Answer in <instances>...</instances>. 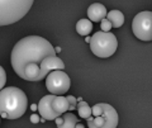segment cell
<instances>
[{
    "label": "cell",
    "mask_w": 152,
    "mask_h": 128,
    "mask_svg": "<svg viewBox=\"0 0 152 128\" xmlns=\"http://www.w3.org/2000/svg\"><path fill=\"white\" fill-rule=\"evenodd\" d=\"M50 56H56V51L48 41L39 36H28L13 47L12 67L19 78L27 81H41L45 78L39 65Z\"/></svg>",
    "instance_id": "6da1fadb"
},
{
    "label": "cell",
    "mask_w": 152,
    "mask_h": 128,
    "mask_svg": "<svg viewBox=\"0 0 152 128\" xmlns=\"http://www.w3.org/2000/svg\"><path fill=\"white\" fill-rule=\"evenodd\" d=\"M27 108L28 99L22 89L8 86L0 91V117L5 119H18L26 113Z\"/></svg>",
    "instance_id": "7a4b0ae2"
},
{
    "label": "cell",
    "mask_w": 152,
    "mask_h": 128,
    "mask_svg": "<svg viewBox=\"0 0 152 128\" xmlns=\"http://www.w3.org/2000/svg\"><path fill=\"white\" fill-rule=\"evenodd\" d=\"M86 121L89 128H117L119 118L110 104L98 103L91 108V117Z\"/></svg>",
    "instance_id": "3957f363"
},
{
    "label": "cell",
    "mask_w": 152,
    "mask_h": 128,
    "mask_svg": "<svg viewBox=\"0 0 152 128\" xmlns=\"http://www.w3.org/2000/svg\"><path fill=\"white\" fill-rule=\"evenodd\" d=\"M33 5L32 0L0 1V26H9L20 20Z\"/></svg>",
    "instance_id": "277c9868"
},
{
    "label": "cell",
    "mask_w": 152,
    "mask_h": 128,
    "mask_svg": "<svg viewBox=\"0 0 152 128\" xmlns=\"http://www.w3.org/2000/svg\"><path fill=\"white\" fill-rule=\"evenodd\" d=\"M118 48L117 37L110 32H96L90 39V50L96 57L107 59L115 53Z\"/></svg>",
    "instance_id": "5b68a950"
},
{
    "label": "cell",
    "mask_w": 152,
    "mask_h": 128,
    "mask_svg": "<svg viewBox=\"0 0 152 128\" xmlns=\"http://www.w3.org/2000/svg\"><path fill=\"white\" fill-rule=\"evenodd\" d=\"M70 86H71L70 78L65 71L61 70L52 71L46 78V88L52 95L62 97L64 94L69 91Z\"/></svg>",
    "instance_id": "8992f818"
},
{
    "label": "cell",
    "mask_w": 152,
    "mask_h": 128,
    "mask_svg": "<svg viewBox=\"0 0 152 128\" xmlns=\"http://www.w3.org/2000/svg\"><path fill=\"white\" fill-rule=\"evenodd\" d=\"M132 31L141 41H152V12H141L133 18Z\"/></svg>",
    "instance_id": "52a82bcc"
},
{
    "label": "cell",
    "mask_w": 152,
    "mask_h": 128,
    "mask_svg": "<svg viewBox=\"0 0 152 128\" xmlns=\"http://www.w3.org/2000/svg\"><path fill=\"white\" fill-rule=\"evenodd\" d=\"M56 95H46L43 97L38 103V113L42 116V118L46 121H55L56 118H58L60 116L57 114L53 109V99Z\"/></svg>",
    "instance_id": "ba28073f"
},
{
    "label": "cell",
    "mask_w": 152,
    "mask_h": 128,
    "mask_svg": "<svg viewBox=\"0 0 152 128\" xmlns=\"http://www.w3.org/2000/svg\"><path fill=\"white\" fill-rule=\"evenodd\" d=\"M39 69H41L42 76L46 78L50 72H52V71H56V70L64 71L65 64H64V61L60 57H57V56H50V57H46L43 61H42V64L39 65Z\"/></svg>",
    "instance_id": "9c48e42d"
},
{
    "label": "cell",
    "mask_w": 152,
    "mask_h": 128,
    "mask_svg": "<svg viewBox=\"0 0 152 128\" xmlns=\"http://www.w3.org/2000/svg\"><path fill=\"white\" fill-rule=\"evenodd\" d=\"M107 8L103 5V4H99V3H95L91 4L89 8H88V18L90 22H102L103 19L107 18Z\"/></svg>",
    "instance_id": "30bf717a"
},
{
    "label": "cell",
    "mask_w": 152,
    "mask_h": 128,
    "mask_svg": "<svg viewBox=\"0 0 152 128\" xmlns=\"http://www.w3.org/2000/svg\"><path fill=\"white\" fill-rule=\"evenodd\" d=\"M69 108H70V104H69L67 99H66L65 97H55V99H53V109L60 117L62 114H65V113H67Z\"/></svg>",
    "instance_id": "8fae6325"
},
{
    "label": "cell",
    "mask_w": 152,
    "mask_h": 128,
    "mask_svg": "<svg viewBox=\"0 0 152 128\" xmlns=\"http://www.w3.org/2000/svg\"><path fill=\"white\" fill-rule=\"evenodd\" d=\"M107 19L110 22L113 28H121L124 23V15L121 10H110L107 14Z\"/></svg>",
    "instance_id": "7c38bea8"
},
{
    "label": "cell",
    "mask_w": 152,
    "mask_h": 128,
    "mask_svg": "<svg viewBox=\"0 0 152 128\" xmlns=\"http://www.w3.org/2000/svg\"><path fill=\"white\" fill-rule=\"evenodd\" d=\"M93 31V23L90 22L86 18L84 19H80L77 23H76V32L79 33L80 36L88 37Z\"/></svg>",
    "instance_id": "4fadbf2b"
},
{
    "label": "cell",
    "mask_w": 152,
    "mask_h": 128,
    "mask_svg": "<svg viewBox=\"0 0 152 128\" xmlns=\"http://www.w3.org/2000/svg\"><path fill=\"white\" fill-rule=\"evenodd\" d=\"M61 117H62V122H61V124L57 126V128H76L79 119L76 118L75 114H72V113H65Z\"/></svg>",
    "instance_id": "5bb4252c"
},
{
    "label": "cell",
    "mask_w": 152,
    "mask_h": 128,
    "mask_svg": "<svg viewBox=\"0 0 152 128\" xmlns=\"http://www.w3.org/2000/svg\"><path fill=\"white\" fill-rule=\"evenodd\" d=\"M76 109H77V113L80 118H84V119H89L90 117H91V108L89 107V104L86 102H79L77 103V107H76Z\"/></svg>",
    "instance_id": "9a60e30c"
},
{
    "label": "cell",
    "mask_w": 152,
    "mask_h": 128,
    "mask_svg": "<svg viewBox=\"0 0 152 128\" xmlns=\"http://www.w3.org/2000/svg\"><path fill=\"white\" fill-rule=\"evenodd\" d=\"M5 84H7V72H5V70L0 66V91L4 89Z\"/></svg>",
    "instance_id": "2e32d148"
},
{
    "label": "cell",
    "mask_w": 152,
    "mask_h": 128,
    "mask_svg": "<svg viewBox=\"0 0 152 128\" xmlns=\"http://www.w3.org/2000/svg\"><path fill=\"white\" fill-rule=\"evenodd\" d=\"M66 99H67V102L70 104L69 110H75L76 107H77V99H76L75 97H72V95H67V97H66Z\"/></svg>",
    "instance_id": "e0dca14e"
},
{
    "label": "cell",
    "mask_w": 152,
    "mask_h": 128,
    "mask_svg": "<svg viewBox=\"0 0 152 128\" xmlns=\"http://www.w3.org/2000/svg\"><path fill=\"white\" fill-rule=\"evenodd\" d=\"M100 27H102V32H109V31H110L112 28H113L112 24H110V22H109L107 18L100 22Z\"/></svg>",
    "instance_id": "ac0fdd59"
},
{
    "label": "cell",
    "mask_w": 152,
    "mask_h": 128,
    "mask_svg": "<svg viewBox=\"0 0 152 128\" xmlns=\"http://www.w3.org/2000/svg\"><path fill=\"white\" fill-rule=\"evenodd\" d=\"M39 121L41 119H39V117H38V114H32L31 116V122L32 123H34V124H36V123H38Z\"/></svg>",
    "instance_id": "d6986e66"
},
{
    "label": "cell",
    "mask_w": 152,
    "mask_h": 128,
    "mask_svg": "<svg viewBox=\"0 0 152 128\" xmlns=\"http://www.w3.org/2000/svg\"><path fill=\"white\" fill-rule=\"evenodd\" d=\"M31 109H32V110H36V109L38 110V105H36V104H33V105L31 107Z\"/></svg>",
    "instance_id": "ffe728a7"
},
{
    "label": "cell",
    "mask_w": 152,
    "mask_h": 128,
    "mask_svg": "<svg viewBox=\"0 0 152 128\" xmlns=\"http://www.w3.org/2000/svg\"><path fill=\"white\" fill-rule=\"evenodd\" d=\"M76 128H85L83 124H79V123H77V124H76Z\"/></svg>",
    "instance_id": "44dd1931"
},
{
    "label": "cell",
    "mask_w": 152,
    "mask_h": 128,
    "mask_svg": "<svg viewBox=\"0 0 152 128\" xmlns=\"http://www.w3.org/2000/svg\"><path fill=\"white\" fill-rule=\"evenodd\" d=\"M85 39H86V42H89V43H90V39H91V37H85Z\"/></svg>",
    "instance_id": "7402d4cb"
},
{
    "label": "cell",
    "mask_w": 152,
    "mask_h": 128,
    "mask_svg": "<svg viewBox=\"0 0 152 128\" xmlns=\"http://www.w3.org/2000/svg\"><path fill=\"white\" fill-rule=\"evenodd\" d=\"M55 51H56V52H60V51H61V47H56Z\"/></svg>",
    "instance_id": "603a6c76"
}]
</instances>
